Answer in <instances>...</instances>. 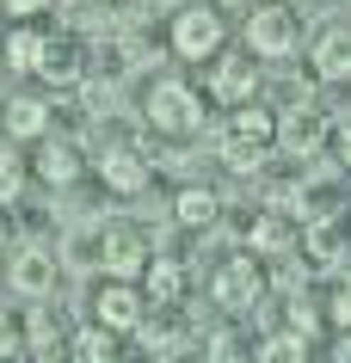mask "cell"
<instances>
[{"instance_id": "obj_1", "label": "cell", "mask_w": 351, "mask_h": 363, "mask_svg": "<svg viewBox=\"0 0 351 363\" xmlns=\"http://www.w3.org/2000/svg\"><path fill=\"white\" fill-rule=\"evenodd\" d=\"M142 117H148V130L155 135H197V123H204V99L185 86V80H155L148 86V99H142Z\"/></svg>"}, {"instance_id": "obj_2", "label": "cell", "mask_w": 351, "mask_h": 363, "mask_svg": "<svg viewBox=\"0 0 351 363\" xmlns=\"http://www.w3.org/2000/svg\"><path fill=\"white\" fill-rule=\"evenodd\" d=\"M259 296H265V271H259V252L247 259H222L216 265V277H210V302L222 308V314H240V308H253Z\"/></svg>"}, {"instance_id": "obj_3", "label": "cell", "mask_w": 351, "mask_h": 363, "mask_svg": "<svg viewBox=\"0 0 351 363\" xmlns=\"http://www.w3.org/2000/svg\"><path fill=\"white\" fill-rule=\"evenodd\" d=\"M296 13L284 0H253V19H247V50L253 56H290L296 50Z\"/></svg>"}, {"instance_id": "obj_4", "label": "cell", "mask_w": 351, "mask_h": 363, "mask_svg": "<svg viewBox=\"0 0 351 363\" xmlns=\"http://www.w3.org/2000/svg\"><path fill=\"white\" fill-rule=\"evenodd\" d=\"M6 284H13V296H25V302H43V296L56 289V252L43 247V240H25V247H13Z\"/></svg>"}, {"instance_id": "obj_5", "label": "cell", "mask_w": 351, "mask_h": 363, "mask_svg": "<svg viewBox=\"0 0 351 363\" xmlns=\"http://www.w3.org/2000/svg\"><path fill=\"white\" fill-rule=\"evenodd\" d=\"M142 314H148V289L130 277H105V289L93 296V320H105L111 333H136Z\"/></svg>"}, {"instance_id": "obj_6", "label": "cell", "mask_w": 351, "mask_h": 363, "mask_svg": "<svg viewBox=\"0 0 351 363\" xmlns=\"http://www.w3.org/2000/svg\"><path fill=\"white\" fill-rule=\"evenodd\" d=\"M173 56H185V62L222 56V19H216L210 6H179V19H173Z\"/></svg>"}, {"instance_id": "obj_7", "label": "cell", "mask_w": 351, "mask_h": 363, "mask_svg": "<svg viewBox=\"0 0 351 363\" xmlns=\"http://www.w3.org/2000/svg\"><path fill=\"white\" fill-rule=\"evenodd\" d=\"M99 179H105V191H117V197H142V191H148V179H155V167H148V154H142V148L111 142V148L99 154Z\"/></svg>"}, {"instance_id": "obj_8", "label": "cell", "mask_w": 351, "mask_h": 363, "mask_svg": "<svg viewBox=\"0 0 351 363\" xmlns=\"http://www.w3.org/2000/svg\"><path fill=\"white\" fill-rule=\"evenodd\" d=\"M148 240H142L136 228H105L99 234V271L105 277H130V284H142V271H148Z\"/></svg>"}, {"instance_id": "obj_9", "label": "cell", "mask_w": 351, "mask_h": 363, "mask_svg": "<svg viewBox=\"0 0 351 363\" xmlns=\"http://www.w3.org/2000/svg\"><path fill=\"white\" fill-rule=\"evenodd\" d=\"M259 93V68L247 50H222L210 68V99H222V105H247V99Z\"/></svg>"}, {"instance_id": "obj_10", "label": "cell", "mask_w": 351, "mask_h": 363, "mask_svg": "<svg viewBox=\"0 0 351 363\" xmlns=\"http://www.w3.org/2000/svg\"><path fill=\"white\" fill-rule=\"evenodd\" d=\"M136 345H142V351H155V357L185 351V320H179V302H148V314H142V326H136Z\"/></svg>"}, {"instance_id": "obj_11", "label": "cell", "mask_w": 351, "mask_h": 363, "mask_svg": "<svg viewBox=\"0 0 351 363\" xmlns=\"http://www.w3.org/2000/svg\"><path fill=\"white\" fill-rule=\"evenodd\" d=\"M327 142V111H314V105H296V111L277 117V148L290 154H314Z\"/></svg>"}, {"instance_id": "obj_12", "label": "cell", "mask_w": 351, "mask_h": 363, "mask_svg": "<svg viewBox=\"0 0 351 363\" xmlns=\"http://www.w3.org/2000/svg\"><path fill=\"white\" fill-rule=\"evenodd\" d=\"M0 135L6 142H43L50 135V105L43 99H6L0 105Z\"/></svg>"}, {"instance_id": "obj_13", "label": "cell", "mask_w": 351, "mask_h": 363, "mask_svg": "<svg viewBox=\"0 0 351 363\" xmlns=\"http://www.w3.org/2000/svg\"><path fill=\"white\" fill-rule=\"evenodd\" d=\"M31 172H38L50 191H68L80 179V148L74 142H56V135H43V148H38V160H31Z\"/></svg>"}, {"instance_id": "obj_14", "label": "cell", "mask_w": 351, "mask_h": 363, "mask_svg": "<svg viewBox=\"0 0 351 363\" xmlns=\"http://www.w3.org/2000/svg\"><path fill=\"white\" fill-rule=\"evenodd\" d=\"M247 247H253L259 259H284V252L296 247V222L284 210H259L253 228H247Z\"/></svg>"}, {"instance_id": "obj_15", "label": "cell", "mask_w": 351, "mask_h": 363, "mask_svg": "<svg viewBox=\"0 0 351 363\" xmlns=\"http://www.w3.org/2000/svg\"><path fill=\"white\" fill-rule=\"evenodd\" d=\"M314 74L321 80H345L351 74V25H327L321 38H314Z\"/></svg>"}, {"instance_id": "obj_16", "label": "cell", "mask_w": 351, "mask_h": 363, "mask_svg": "<svg viewBox=\"0 0 351 363\" xmlns=\"http://www.w3.org/2000/svg\"><path fill=\"white\" fill-rule=\"evenodd\" d=\"M43 50H50V38H43L38 25H13V31L0 38V56H6V68H19V74H38Z\"/></svg>"}, {"instance_id": "obj_17", "label": "cell", "mask_w": 351, "mask_h": 363, "mask_svg": "<svg viewBox=\"0 0 351 363\" xmlns=\"http://www.w3.org/2000/svg\"><path fill=\"white\" fill-rule=\"evenodd\" d=\"M216 154H222V167H234V172H259V160L272 154V142H259V135H247V130H222L216 135Z\"/></svg>"}, {"instance_id": "obj_18", "label": "cell", "mask_w": 351, "mask_h": 363, "mask_svg": "<svg viewBox=\"0 0 351 363\" xmlns=\"http://www.w3.org/2000/svg\"><path fill=\"white\" fill-rule=\"evenodd\" d=\"M142 289H148V302H185V265L179 259H148Z\"/></svg>"}, {"instance_id": "obj_19", "label": "cell", "mask_w": 351, "mask_h": 363, "mask_svg": "<svg viewBox=\"0 0 351 363\" xmlns=\"http://www.w3.org/2000/svg\"><path fill=\"white\" fill-rule=\"evenodd\" d=\"M173 216L185 222V228H210L216 216H222V197H216L210 185H185V191L173 197Z\"/></svg>"}, {"instance_id": "obj_20", "label": "cell", "mask_w": 351, "mask_h": 363, "mask_svg": "<svg viewBox=\"0 0 351 363\" xmlns=\"http://www.w3.org/2000/svg\"><path fill=\"white\" fill-rule=\"evenodd\" d=\"M25 351H31V357H62V351H68L62 326L50 320L43 308H31V314H25Z\"/></svg>"}, {"instance_id": "obj_21", "label": "cell", "mask_w": 351, "mask_h": 363, "mask_svg": "<svg viewBox=\"0 0 351 363\" xmlns=\"http://www.w3.org/2000/svg\"><path fill=\"white\" fill-rule=\"evenodd\" d=\"M117 339H123V333H111L105 320H93V326H80L74 339H68V351H74L80 363H105V357H117Z\"/></svg>"}, {"instance_id": "obj_22", "label": "cell", "mask_w": 351, "mask_h": 363, "mask_svg": "<svg viewBox=\"0 0 351 363\" xmlns=\"http://www.w3.org/2000/svg\"><path fill=\"white\" fill-rule=\"evenodd\" d=\"M302 247H308L314 271H321V265H339V228H333L327 216H314V222H308V234H302Z\"/></svg>"}, {"instance_id": "obj_23", "label": "cell", "mask_w": 351, "mask_h": 363, "mask_svg": "<svg viewBox=\"0 0 351 363\" xmlns=\"http://www.w3.org/2000/svg\"><path fill=\"white\" fill-rule=\"evenodd\" d=\"M50 86H80V56L74 50H62L56 38H50V50H43V68H38Z\"/></svg>"}, {"instance_id": "obj_24", "label": "cell", "mask_w": 351, "mask_h": 363, "mask_svg": "<svg viewBox=\"0 0 351 363\" xmlns=\"http://www.w3.org/2000/svg\"><path fill=\"white\" fill-rule=\"evenodd\" d=\"M253 357H259V363L308 357V333H296V326H290V333H272V339H259V345H253Z\"/></svg>"}, {"instance_id": "obj_25", "label": "cell", "mask_w": 351, "mask_h": 363, "mask_svg": "<svg viewBox=\"0 0 351 363\" xmlns=\"http://www.w3.org/2000/svg\"><path fill=\"white\" fill-rule=\"evenodd\" d=\"M25 179H31V167H25L13 148H0V203H19V197H25Z\"/></svg>"}, {"instance_id": "obj_26", "label": "cell", "mask_w": 351, "mask_h": 363, "mask_svg": "<svg viewBox=\"0 0 351 363\" xmlns=\"http://www.w3.org/2000/svg\"><path fill=\"white\" fill-rule=\"evenodd\" d=\"M13 351H25V333L13 326V314H0V357H13Z\"/></svg>"}, {"instance_id": "obj_27", "label": "cell", "mask_w": 351, "mask_h": 363, "mask_svg": "<svg viewBox=\"0 0 351 363\" xmlns=\"http://www.w3.org/2000/svg\"><path fill=\"white\" fill-rule=\"evenodd\" d=\"M327 314H333V326H351V284H345V289H333Z\"/></svg>"}, {"instance_id": "obj_28", "label": "cell", "mask_w": 351, "mask_h": 363, "mask_svg": "<svg viewBox=\"0 0 351 363\" xmlns=\"http://www.w3.org/2000/svg\"><path fill=\"white\" fill-rule=\"evenodd\" d=\"M0 6H6V19H38L50 0H0Z\"/></svg>"}, {"instance_id": "obj_29", "label": "cell", "mask_w": 351, "mask_h": 363, "mask_svg": "<svg viewBox=\"0 0 351 363\" xmlns=\"http://www.w3.org/2000/svg\"><path fill=\"white\" fill-rule=\"evenodd\" d=\"M290 326H296V333H314V308L296 302V308H290Z\"/></svg>"}, {"instance_id": "obj_30", "label": "cell", "mask_w": 351, "mask_h": 363, "mask_svg": "<svg viewBox=\"0 0 351 363\" xmlns=\"http://www.w3.org/2000/svg\"><path fill=\"white\" fill-rule=\"evenodd\" d=\"M339 160H345V167H351V123H345V130H339Z\"/></svg>"}, {"instance_id": "obj_31", "label": "cell", "mask_w": 351, "mask_h": 363, "mask_svg": "<svg viewBox=\"0 0 351 363\" xmlns=\"http://www.w3.org/2000/svg\"><path fill=\"white\" fill-rule=\"evenodd\" d=\"M333 357H339V363H351V333H345L339 345H333Z\"/></svg>"}, {"instance_id": "obj_32", "label": "cell", "mask_w": 351, "mask_h": 363, "mask_svg": "<svg viewBox=\"0 0 351 363\" xmlns=\"http://www.w3.org/2000/svg\"><path fill=\"white\" fill-rule=\"evenodd\" d=\"M0 252H6V216H0Z\"/></svg>"}, {"instance_id": "obj_33", "label": "cell", "mask_w": 351, "mask_h": 363, "mask_svg": "<svg viewBox=\"0 0 351 363\" xmlns=\"http://www.w3.org/2000/svg\"><path fill=\"white\" fill-rule=\"evenodd\" d=\"M222 6H253V0H222Z\"/></svg>"}]
</instances>
